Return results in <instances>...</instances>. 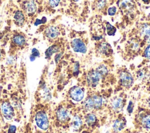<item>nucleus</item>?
<instances>
[{
  "label": "nucleus",
  "instance_id": "f257e3e1",
  "mask_svg": "<svg viewBox=\"0 0 150 133\" xmlns=\"http://www.w3.org/2000/svg\"><path fill=\"white\" fill-rule=\"evenodd\" d=\"M102 105L103 98L101 96L97 94H93L86 97L83 104L84 109L87 111L98 110L101 108Z\"/></svg>",
  "mask_w": 150,
  "mask_h": 133
},
{
  "label": "nucleus",
  "instance_id": "f03ea898",
  "mask_svg": "<svg viewBox=\"0 0 150 133\" xmlns=\"http://www.w3.org/2000/svg\"><path fill=\"white\" fill-rule=\"evenodd\" d=\"M35 121L37 126L42 130H46L49 128V120L45 112L38 111L35 116Z\"/></svg>",
  "mask_w": 150,
  "mask_h": 133
},
{
  "label": "nucleus",
  "instance_id": "7ed1b4c3",
  "mask_svg": "<svg viewBox=\"0 0 150 133\" xmlns=\"http://www.w3.org/2000/svg\"><path fill=\"white\" fill-rule=\"evenodd\" d=\"M101 79H102L101 76L96 71V69L90 70L87 73V76H86L87 83L88 85L91 88L96 87L98 85Z\"/></svg>",
  "mask_w": 150,
  "mask_h": 133
},
{
  "label": "nucleus",
  "instance_id": "20e7f679",
  "mask_svg": "<svg viewBox=\"0 0 150 133\" xmlns=\"http://www.w3.org/2000/svg\"><path fill=\"white\" fill-rule=\"evenodd\" d=\"M119 80L122 86L125 88H129L134 83V78L132 75L127 71H121L120 73Z\"/></svg>",
  "mask_w": 150,
  "mask_h": 133
},
{
  "label": "nucleus",
  "instance_id": "39448f33",
  "mask_svg": "<svg viewBox=\"0 0 150 133\" xmlns=\"http://www.w3.org/2000/svg\"><path fill=\"white\" fill-rule=\"evenodd\" d=\"M69 93L71 99L77 102L81 101L84 96V90L77 86H74L70 88Z\"/></svg>",
  "mask_w": 150,
  "mask_h": 133
},
{
  "label": "nucleus",
  "instance_id": "423d86ee",
  "mask_svg": "<svg viewBox=\"0 0 150 133\" xmlns=\"http://www.w3.org/2000/svg\"><path fill=\"white\" fill-rule=\"evenodd\" d=\"M1 110L2 114L5 119L11 120L14 116V110L12 106L8 102H4L1 105Z\"/></svg>",
  "mask_w": 150,
  "mask_h": 133
},
{
  "label": "nucleus",
  "instance_id": "0eeeda50",
  "mask_svg": "<svg viewBox=\"0 0 150 133\" xmlns=\"http://www.w3.org/2000/svg\"><path fill=\"white\" fill-rule=\"evenodd\" d=\"M73 50L76 52L85 54L87 52V47L84 43L80 38H74L71 43Z\"/></svg>",
  "mask_w": 150,
  "mask_h": 133
},
{
  "label": "nucleus",
  "instance_id": "6e6552de",
  "mask_svg": "<svg viewBox=\"0 0 150 133\" xmlns=\"http://www.w3.org/2000/svg\"><path fill=\"white\" fill-rule=\"evenodd\" d=\"M125 105V100L121 97H116L111 102V106L112 110L117 113H120L124 108Z\"/></svg>",
  "mask_w": 150,
  "mask_h": 133
},
{
  "label": "nucleus",
  "instance_id": "1a4fd4ad",
  "mask_svg": "<svg viewBox=\"0 0 150 133\" xmlns=\"http://www.w3.org/2000/svg\"><path fill=\"white\" fill-rule=\"evenodd\" d=\"M56 117L60 122L65 123L70 119V113L68 110L61 107L57 110Z\"/></svg>",
  "mask_w": 150,
  "mask_h": 133
},
{
  "label": "nucleus",
  "instance_id": "9d476101",
  "mask_svg": "<svg viewBox=\"0 0 150 133\" xmlns=\"http://www.w3.org/2000/svg\"><path fill=\"white\" fill-rule=\"evenodd\" d=\"M126 120L124 117H120L117 118L112 125V130L114 132H118L122 131L126 125Z\"/></svg>",
  "mask_w": 150,
  "mask_h": 133
},
{
  "label": "nucleus",
  "instance_id": "9b49d317",
  "mask_svg": "<svg viewBox=\"0 0 150 133\" xmlns=\"http://www.w3.org/2000/svg\"><path fill=\"white\" fill-rule=\"evenodd\" d=\"M83 125V121L81 117L78 115L73 116L71 120L70 126L74 131H79Z\"/></svg>",
  "mask_w": 150,
  "mask_h": 133
},
{
  "label": "nucleus",
  "instance_id": "f8f14e48",
  "mask_svg": "<svg viewBox=\"0 0 150 133\" xmlns=\"http://www.w3.org/2000/svg\"><path fill=\"white\" fill-rule=\"evenodd\" d=\"M59 34V30L54 26H50L47 27L45 30L46 36L50 39L56 38Z\"/></svg>",
  "mask_w": 150,
  "mask_h": 133
},
{
  "label": "nucleus",
  "instance_id": "ddd939ff",
  "mask_svg": "<svg viewBox=\"0 0 150 133\" xmlns=\"http://www.w3.org/2000/svg\"><path fill=\"white\" fill-rule=\"evenodd\" d=\"M98 51L103 55H109L112 52L111 46L107 43H102L98 46Z\"/></svg>",
  "mask_w": 150,
  "mask_h": 133
},
{
  "label": "nucleus",
  "instance_id": "4468645a",
  "mask_svg": "<svg viewBox=\"0 0 150 133\" xmlns=\"http://www.w3.org/2000/svg\"><path fill=\"white\" fill-rule=\"evenodd\" d=\"M118 5L122 9L129 10L134 8V2L132 0H119Z\"/></svg>",
  "mask_w": 150,
  "mask_h": 133
},
{
  "label": "nucleus",
  "instance_id": "2eb2a0df",
  "mask_svg": "<svg viewBox=\"0 0 150 133\" xmlns=\"http://www.w3.org/2000/svg\"><path fill=\"white\" fill-rule=\"evenodd\" d=\"M85 121L86 124L90 127L94 126L97 121V118L95 114L90 113L85 116Z\"/></svg>",
  "mask_w": 150,
  "mask_h": 133
},
{
  "label": "nucleus",
  "instance_id": "dca6fc26",
  "mask_svg": "<svg viewBox=\"0 0 150 133\" xmlns=\"http://www.w3.org/2000/svg\"><path fill=\"white\" fill-rule=\"evenodd\" d=\"M141 33L143 36L144 40L146 42L150 43V26L146 23L144 24L141 28Z\"/></svg>",
  "mask_w": 150,
  "mask_h": 133
},
{
  "label": "nucleus",
  "instance_id": "f3484780",
  "mask_svg": "<svg viewBox=\"0 0 150 133\" xmlns=\"http://www.w3.org/2000/svg\"><path fill=\"white\" fill-rule=\"evenodd\" d=\"M25 9L28 13H33L36 10V5L34 1H28L25 4Z\"/></svg>",
  "mask_w": 150,
  "mask_h": 133
},
{
  "label": "nucleus",
  "instance_id": "a211bd4d",
  "mask_svg": "<svg viewBox=\"0 0 150 133\" xmlns=\"http://www.w3.org/2000/svg\"><path fill=\"white\" fill-rule=\"evenodd\" d=\"M141 124L142 127L147 130H150V113L145 114L141 118Z\"/></svg>",
  "mask_w": 150,
  "mask_h": 133
},
{
  "label": "nucleus",
  "instance_id": "6ab92c4d",
  "mask_svg": "<svg viewBox=\"0 0 150 133\" xmlns=\"http://www.w3.org/2000/svg\"><path fill=\"white\" fill-rule=\"evenodd\" d=\"M12 41L16 45L19 46H22L26 43V40L25 37L20 34L15 36L12 38Z\"/></svg>",
  "mask_w": 150,
  "mask_h": 133
},
{
  "label": "nucleus",
  "instance_id": "aec40b11",
  "mask_svg": "<svg viewBox=\"0 0 150 133\" xmlns=\"http://www.w3.org/2000/svg\"><path fill=\"white\" fill-rule=\"evenodd\" d=\"M13 18L16 23H18L19 25L22 24L23 23L24 20H25V16L23 13L21 11L18 10L15 13Z\"/></svg>",
  "mask_w": 150,
  "mask_h": 133
},
{
  "label": "nucleus",
  "instance_id": "412c9836",
  "mask_svg": "<svg viewBox=\"0 0 150 133\" xmlns=\"http://www.w3.org/2000/svg\"><path fill=\"white\" fill-rule=\"evenodd\" d=\"M59 50V48L58 46H56V45H53L52 46L50 47H49L46 51H45V55L46 57V58H49L54 53H56L57 52H58Z\"/></svg>",
  "mask_w": 150,
  "mask_h": 133
},
{
  "label": "nucleus",
  "instance_id": "4be33fe9",
  "mask_svg": "<svg viewBox=\"0 0 150 133\" xmlns=\"http://www.w3.org/2000/svg\"><path fill=\"white\" fill-rule=\"evenodd\" d=\"M96 70L100 74V75L101 76L102 78H104V76H105L108 74V69H107V67L103 64L99 65L96 69Z\"/></svg>",
  "mask_w": 150,
  "mask_h": 133
},
{
  "label": "nucleus",
  "instance_id": "5701e85b",
  "mask_svg": "<svg viewBox=\"0 0 150 133\" xmlns=\"http://www.w3.org/2000/svg\"><path fill=\"white\" fill-rule=\"evenodd\" d=\"M106 30L108 36H114L116 32V29L115 27L112 26L108 22L106 24Z\"/></svg>",
  "mask_w": 150,
  "mask_h": 133
},
{
  "label": "nucleus",
  "instance_id": "b1692460",
  "mask_svg": "<svg viewBox=\"0 0 150 133\" xmlns=\"http://www.w3.org/2000/svg\"><path fill=\"white\" fill-rule=\"evenodd\" d=\"M43 97L46 99V100H50L51 98V94L49 90V89L46 87H45L43 89Z\"/></svg>",
  "mask_w": 150,
  "mask_h": 133
},
{
  "label": "nucleus",
  "instance_id": "393cba45",
  "mask_svg": "<svg viewBox=\"0 0 150 133\" xmlns=\"http://www.w3.org/2000/svg\"><path fill=\"white\" fill-rule=\"evenodd\" d=\"M143 55L145 58L150 59V44L145 48Z\"/></svg>",
  "mask_w": 150,
  "mask_h": 133
},
{
  "label": "nucleus",
  "instance_id": "a878e982",
  "mask_svg": "<svg viewBox=\"0 0 150 133\" xmlns=\"http://www.w3.org/2000/svg\"><path fill=\"white\" fill-rule=\"evenodd\" d=\"M134 107V103L131 100H130L129 102V103H128V107H127V112L129 114H131L132 113V111H133Z\"/></svg>",
  "mask_w": 150,
  "mask_h": 133
},
{
  "label": "nucleus",
  "instance_id": "bb28decb",
  "mask_svg": "<svg viewBox=\"0 0 150 133\" xmlns=\"http://www.w3.org/2000/svg\"><path fill=\"white\" fill-rule=\"evenodd\" d=\"M117 12V8L115 6L110 7L108 9V13L110 16H114Z\"/></svg>",
  "mask_w": 150,
  "mask_h": 133
},
{
  "label": "nucleus",
  "instance_id": "cd10ccee",
  "mask_svg": "<svg viewBox=\"0 0 150 133\" xmlns=\"http://www.w3.org/2000/svg\"><path fill=\"white\" fill-rule=\"evenodd\" d=\"M60 1V0H49V4L51 7L54 8L59 5Z\"/></svg>",
  "mask_w": 150,
  "mask_h": 133
},
{
  "label": "nucleus",
  "instance_id": "c85d7f7f",
  "mask_svg": "<svg viewBox=\"0 0 150 133\" xmlns=\"http://www.w3.org/2000/svg\"><path fill=\"white\" fill-rule=\"evenodd\" d=\"M31 55L36 58L37 57H39L40 56V52H39V50L38 49L34 48H33L32 50V54Z\"/></svg>",
  "mask_w": 150,
  "mask_h": 133
},
{
  "label": "nucleus",
  "instance_id": "c756f323",
  "mask_svg": "<svg viewBox=\"0 0 150 133\" xmlns=\"http://www.w3.org/2000/svg\"><path fill=\"white\" fill-rule=\"evenodd\" d=\"M79 65L78 62H76L74 65V75H77L79 74Z\"/></svg>",
  "mask_w": 150,
  "mask_h": 133
},
{
  "label": "nucleus",
  "instance_id": "7c9ffc66",
  "mask_svg": "<svg viewBox=\"0 0 150 133\" xmlns=\"http://www.w3.org/2000/svg\"><path fill=\"white\" fill-rule=\"evenodd\" d=\"M16 128L15 125H10L9 130H8V133H15Z\"/></svg>",
  "mask_w": 150,
  "mask_h": 133
},
{
  "label": "nucleus",
  "instance_id": "2f4dec72",
  "mask_svg": "<svg viewBox=\"0 0 150 133\" xmlns=\"http://www.w3.org/2000/svg\"><path fill=\"white\" fill-rule=\"evenodd\" d=\"M46 21V19L45 18H43L41 20H39V19H37L35 24V25H37V24H39L40 23H45Z\"/></svg>",
  "mask_w": 150,
  "mask_h": 133
},
{
  "label": "nucleus",
  "instance_id": "473e14b6",
  "mask_svg": "<svg viewBox=\"0 0 150 133\" xmlns=\"http://www.w3.org/2000/svg\"><path fill=\"white\" fill-rule=\"evenodd\" d=\"M61 57V54H57L56 57H57V58H55V60H56V62H57L58 61V60L60 59V57Z\"/></svg>",
  "mask_w": 150,
  "mask_h": 133
},
{
  "label": "nucleus",
  "instance_id": "72a5a7b5",
  "mask_svg": "<svg viewBox=\"0 0 150 133\" xmlns=\"http://www.w3.org/2000/svg\"><path fill=\"white\" fill-rule=\"evenodd\" d=\"M30 60L31 61H33L35 60V57H33V56H32V55H31L30 56Z\"/></svg>",
  "mask_w": 150,
  "mask_h": 133
},
{
  "label": "nucleus",
  "instance_id": "f704fd0d",
  "mask_svg": "<svg viewBox=\"0 0 150 133\" xmlns=\"http://www.w3.org/2000/svg\"><path fill=\"white\" fill-rule=\"evenodd\" d=\"M148 106H149V107L150 108V99L148 100Z\"/></svg>",
  "mask_w": 150,
  "mask_h": 133
},
{
  "label": "nucleus",
  "instance_id": "c9c22d12",
  "mask_svg": "<svg viewBox=\"0 0 150 133\" xmlns=\"http://www.w3.org/2000/svg\"><path fill=\"white\" fill-rule=\"evenodd\" d=\"M145 3H147L148 1H149V0H142Z\"/></svg>",
  "mask_w": 150,
  "mask_h": 133
},
{
  "label": "nucleus",
  "instance_id": "e433bc0d",
  "mask_svg": "<svg viewBox=\"0 0 150 133\" xmlns=\"http://www.w3.org/2000/svg\"><path fill=\"white\" fill-rule=\"evenodd\" d=\"M81 133H89V132H87V131H83Z\"/></svg>",
  "mask_w": 150,
  "mask_h": 133
},
{
  "label": "nucleus",
  "instance_id": "4c0bfd02",
  "mask_svg": "<svg viewBox=\"0 0 150 133\" xmlns=\"http://www.w3.org/2000/svg\"><path fill=\"white\" fill-rule=\"evenodd\" d=\"M1 48H0V59H1Z\"/></svg>",
  "mask_w": 150,
  "mask_h": 133
},
{
  "label": "nucleus",
  "instance_id": "58836bf2",
  "mask_svg": "<svg viewBox=\"0 0 150 133\" xmlns=\"http://www.w3.org/2000/svg\"><path fill=\"white\" fill-rule=\"evenodd\" d=\"M148 16H149V18H150V13H149V15H148Z\"/></svg>",
  "mask_w": 150,
  "mask_h": 133
},
{
  "label": "nucleus",
  "instance_id": "ea45409f",
  "mask_svg": "<svg viewBox=\"0 0 150 133\" xmlns=\"http://www.w3.org/2000/svg\"><path fill=\"white\" fill-rule=\"evenodd\" d=\"M73 1H79V0H73Z\"/></svg>",
  "mask_w": 150,
  "mask_h": 133
},
{
  "label": "nucleus",
  "instance_id": "a19ab883",
  "mask_svg": "<svg viewBox=\"0 0 150 133\" xmlns=\"http://www.w3.org/2000/svg\"><path fill=\"white\" fill-rule=\"evenodd\" d=\"M61 133H66V132H61Z\"/></svg>",
  "mask_w": 150,
  "mask_h": 133
}]
</instances>
